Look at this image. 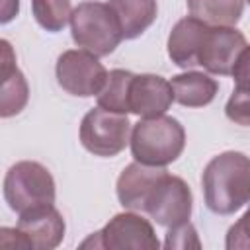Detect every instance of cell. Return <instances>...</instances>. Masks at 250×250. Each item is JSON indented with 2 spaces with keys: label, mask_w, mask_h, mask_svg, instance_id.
Here are the masks:
<instances>
[{
  "label": "cell",
  "mask_w": 250,
  "mask_h": 250,
  "mask_svg": "<svg viewBox=\"0 0 250 250\" xmlns=\"http://www.w3.org/2000/svg\"><path fill=\"white\" fill-rule=\"evenodd\" d=\"M59 84L74 96L98 94L107 78L104 64L88 51H66L57 62Z\"/></svg>",
  "instance_id": "obj_8"
},
{
  "label": "cell",
  "mask_w": 250,
  "mask_h": 250,
  "mask_svg": "<svg viewBox=\"0 0 250 250\" xmlns=\"http://www.w3.org/2000/svg\"><path fill=\"white\" fill-rule=\"evenodd\" d=\"M129 119L125 113H113L94 107L80 125V141L86 150L98 156H115L129 141Z\"/></svg>",
  "instance_id": "obj_5"
},
{
  "label": "cell",
  "mask_w": 250,
  "mask_h": 250,
  "mask_svg": "<svg viewBox=\"0 0 250 250\" xmlns=\"http://www.w3.org/2000/svg\"><path fill=\"white\" fill-rule=\"evenodd\" d=\"M0 248H31V242L20 229H0Z\"/></svg>",
  "instance_id": "obj_23"
},
{
  "label": "cell",
  "mask_w": 250,
  "mask_h": 250,
  "mask_svg": "<svg viewBox=\"0 0 250 250\" xmlns=\"http://www.w3.org/2000/svg\"><path fill=\"white\" fill-rule=\"evenodd\" d=\"M207 207L217 215L238 211L250 197V162L242 152L215 156L203 172Z\"/></svg>",
  "instance_id": "obj_1"
},
{
  "label": "cell",
  "mask_w": 250,
  "mask_h": 250,
  "mask_svg": "<svg viewBox=\"0 0 250 250\" xmlns=\"http://www.w3.org/2000/svg\"><path fill=\"white\" fill-rule=\"evenodd\" d=\"M248 53L246 37L223 25H207L197 51V64L213 74H232L242 55Z\"/></svg>",
  "instance_id": "obj_6"
},
{
  "label": "cell",
  "mask_w": 250,
  "mask_h": 250,
  "mask_svg": "<svg viewBox=\"0 0 250 250\" xmlns=\"http://www.w3.org/2000/svg\"><path fill=\"white\" fill-rule=\"evenodd\" d=\"M205 27L207 23L195 20L193 16L184 18L176 23L168 39V55L178 66L188 68L197 64V51H199V43L205 33Z\"/></svg>",
  "instance_id": "obj_13"
},
{
  "label": "cell",
  "mask_w": 250,
  "mask_h": 250,
  "mask_svg": "<svg viewBox=\"0 0 250 250\" xmlns=\"http://www.w3.org/2000/svg\"><path fill=\"white\" fill-rule=\"evenodd\" d=\"M172 100L174 96L170 82H166L162 76H154V74L133 76L129 86V111L143 117L162 115L170 107Z\"/></svg>",
  "instance_id": "obj_9"
},
{
  "label": "cell",
  "mask_w": 250,
  "mask_h": 250,
  "mask_svg": "<svg viewBox=\"0 0 250 250\" xmlns=\"http://www.w3.org/2000/svg\"><path fill=\"white\" fill-rule=\"evenodd\" d=\"M20 12V0H0V23L12 21Z\"/></svg>",
  "instance_id": "obj_24"
},
{
  "label": "cell",
  "mask_w": 250,
  "mask_h": 250,
  "mask_svg": "<svg viewBox=\"0 0 250 250\" xmlns=\"http://www.w3.org/2000/svg\"><path fill=\"white\" fill-rule=\"evenodd\" d=\"M135 74L127 70H111L105 78L104 88L98 92V107L113 113L129 111V86Z\"/></svg>",
  "instance_id": "obj_17"
},
{
  "label": "cell",
  "mask_w": 250,
  "mask_h": 250,
  "mask_svg": "<svg viewBox=\"0 0 250 250\" xmlns=\"http://www.w3.org/2000/svg\"><path fill=\"white\" fill-rule=\"evenodd\" d=\"M227 115L240 123V125H248V94H246V86H238L234 96L230 98L229 105H227Z\"/></svg>",
  "instance_id": "obj_21"
},
{
  "label": "cell",
  "mask_w": 250,
  "mask_h": 250,
  "mask_svg": "<svg viewBox=\"0 0 250 250\" xmlns=\"http://www.w3.org/2000/svg\"><path fill=\"white\" fill-rule=\"evenodd\" d=\"M143 211H146L158 225L176 227L189 219L191 191L182 178L164 172L146 195Z\"/></svg>",
  "instance_id": "obj_7"
},
{
  "label": "cell",
  "mask_w": 250,
  "mask_h": 250,
  "mask_svg": "<svg viewBox=\"0 0 250 250\" xmlns=\"http://www.w3.org/2000/svg\"><path fill=\"white\" fill-rule=\"evenodd\" d=\"M164 172V166H146L141 162L127 166L117 180V195L121 205L127 209L143 211L146 195Z\"/></svg>",
  "instance_id": "obj_12"
},
{
  "label": "cell",
  "mask_w": 250,
  "mask_h": 250,
  "mask_svg": "<svg viewBox=\"0 0 250 250\" xmlns=\"http://www.w3.org/2000/svg\"><path fill=\"white\" fill-rule=\"evenodd\" d=\"M18 229L27 236L31 248H53L64 234V223L53 203L20 213Z\"/></svg>",
  "instance_id": "obj_10"
},
{
  "label": "cell",
  "mask_w": 250,
  "mask_h": 250,
  "mask_svg": "<svg viewBox=\"0 0 250 250\" xmlns=\"http://www.w3.org/2000/svg\"><path fill=\"white\" fill-rule=\"evenodd\" d=\"M166 248H188V246H195L199 248V240H197V232L189 223H180L176 227L170 229L166 242Z\"/></svg>",
  "instance_id": "obj_20"
},
{
  "label": "cell",
  "mask_w": 250,
  "mask_h": 250,
  "mask_svg": "<svg viewBox=\"0 0 250 250\" xmlns=\"http://www.w3.org/2000/svg\"><path fill=\"white\" fill-rule=\"evenodd\" d=\"M16 72H18L16 53H14L12 45L6 39H0V84H4L6 80H10Z\"/></svg>",
  "instance_id": "obj_22"
},
{
  "label": "cell",
  "mask_w": 250,
  "mask_h": 250,
  "mask_svg": "<svg viewBox=\"0 0 250 250\" xmlns=\"http://www.w3.org/2000/svg\"><path fill=\"white\" fill-rule=\"evenodd\" d=\"M33 14L41 27L59 31L70 20V0H33Z\"/></svg>",
  "instance_id": "obj_19"
},
{
  "label": "cell",
  "mask_w": 250,
  "mask_h": 250,
  "mask_svg": "<svg viewBox=\"0 0 250 250\" xmlns=\"http://www.w3.org/2000/svg\"><path fill=\"white\" fill-rule=\"evenodd\" d=\"M170 88L178 104L188 105V107H201V105H207L215 98L219 84L207 74L186 72V74L174 76L170 82Z\"/></svg>",
  "instance_id": "obj_15"
},
{
  "label": "cell",
  "mask_w": 250,
  "mask_h": 250,
  "mask_svg": "<svg viewBox=\"0 0 250 250\" xmlns=\"http://www.w3.org/2000/svg\"><path fill=\"white\" fill-rule=\"evenodd\" d=\"M100 238V246H113V248H125V246H141V248H158V240L154 238L152 227L133 215V213H123L117 215L107 227L100 232H96Z\"/></svg>",
  "instance_id": "obj_11"
},
{
  "label": "cell",
  "mask_w": 250,
  "mask_h": 250,
  "mask_svg": "<svg viewBox=\"0 0 250 250\" xmlns=\"http://www.w3.org/2000/svg\"><path fill=\"white\" fill-rule=\"evenodd\" d=\"M29 98L27 82L23 74L18 70L10 80L0 84V117H12L20 113Z\"/></svg>",
  "instance_id": "obj_18"
},
{
  "label": "cell",
  "mask_w": 250,
  "mask_h": 250,
  "mask_svg": "<svg viewBox=\"0 0 250 250\" xmlns=\"http://www.w3.org/2000/svg\"><path fill=\"white\" fill-rule=\"evenodd\" d=\"M72 39L84 51L105 57L123 39L115 14L104 2H82L70 12Z\"/></svg>",
  "instance_id": "obj_3"
},
{
  "label": "cell",
  "mask_w": 250,
  "mask_h": 250,
  "mask_svg": "<svg viewBox=\"0 0 250 250\" xmlns=\"http://www.w3.org/2000/svg\"><path fill=\"white\" fill-rule=\"evenodd\" d=\"M4 195L8 205L23 213L27 209L55 201V182L47 168L37 162L14 164L4 180Z\"/></svg>",
  "instance_id": "obj_4"
},
{
  "label": "cell",
  "mask_w": 250,
  "mask_h": 250,
  "mask_svg": "<svg viewBox=\"0 0 250 250\" xmlns=\"http://www.w3.org/2000/svg\"><path fill=\"white\" fill-rule=\"evenodd\" d=\"M186 145L184 127L168 115L141 119L131 133V152L146 166H166L174 162Z\"/></svg>",
  "instance_id": "obj_2"
},
{
  "label": "cell",
  "mask_w": 250,
  "mask_h": 250,
  "mask_svg": "<svg viewBox=\"0 0 250 250\" xmlns=\"http://www.w3.org/2000/svg\"><path fill=\"white\" fill-rule=\"evenodd\" d=\"M191 16L207 25H234L244 8V0H188Z\"/></svg>",
  "instance_id": "obj_16"
},
{
  "label": "cell",
  "mask_w": 250,
  "mask_h": 250,
  "mask_svg": "<svg viewBox=\"0 0 250 250\" xmlns=\"http://www.w3.org/2000/svg\"><path fill=\"white\" fill-rule=\"evenodd\" d=\"M123 39L139 37L156 18V0H109Z\"/></svg>",
  "instance_id": "obj_14"
}]
</instances>
